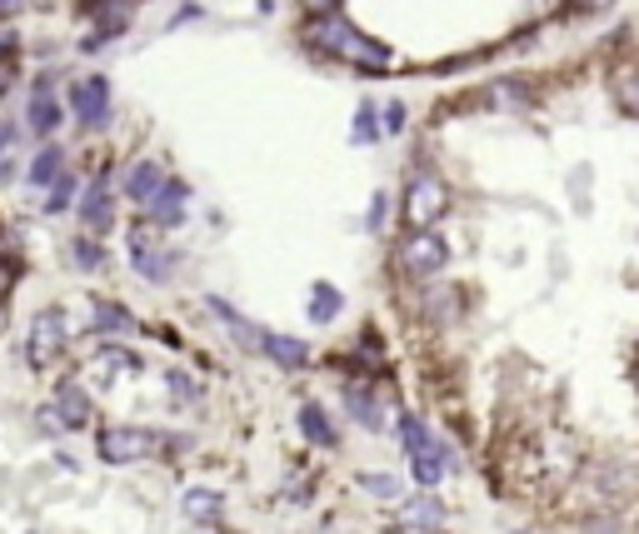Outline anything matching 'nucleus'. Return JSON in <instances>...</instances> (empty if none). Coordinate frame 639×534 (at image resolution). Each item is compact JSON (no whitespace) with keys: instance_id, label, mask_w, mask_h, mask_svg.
<instances>
[{"instance_id":"f257e3e1","label":"nucleus","mask_w":639,"mask_h":534,"mask_svg":"<svg viewBox=\"0 0 639 534\" xmlns=\"http://www.w3.org/2000/svg\"><path fill=\"white\" fill-rule=\"evenodd\" d=\"M315 50H325V55H335V60H345V65H355V70H385L390 65V50L380 45V40H370V35H360L345 15H335V10H325V15H315V20H305V30H300Z\"/></svg>"},{"instance_id":"f03ea898","label":"nucleus","mask_w":639,"mask_h":534,"mask_svg":"<svg viewBox=\"0 0 639 534\" xmlns=\"http://www.w3.org/2000/svg\"><path fill=\"white\" fill-rule=\"evenodd\" d=\"M65 315L60 310H40L35 320H30V335H25V360H30V370H55L60 365V355H65Z\"/></svg>"},{"instance_id":"7ed1b4c3","label":"nucleus","mask_w":639,"mask_h":534,"mask_svg":"<svg viewBox=\"0 0 639 534\" xmlns=\"http://www.w3.org/2000/svg\"><path fill=\"white\" fill-rule=\"evenodd\" d=\"M445 210H450V185H445L440 175H415V180L405 185V220H410L415 230H430Z\"/></svg>"},{"instance_id":"20e7f679","label":"nucleus","mask_w":639,"mask_h":534,"mask_svg":"<svg viewBox=\"0 0 639 534\" xmlns=\"http://www.w3.org/2000/svg\"><path fill=\"white\" fill-rule=\"evenodd\" d=\"M150 440H155V435H145V430L105 425V430H100V440H95V450H100V460H105V465H130V460H140V455L150 450Z\"/></svg>"},{"instance_id":"39448f33","label":"nucleus","mask_w":639,"mask_h":534,"mask_svg":"<svg viewBox=\"0 0 639 534\" xmlns=\"http://www.w3.org/2000/svg\"><path fill=\"white\" fill-rule=\"evenodd\" d=\"M445 260H450V250L435 230H415L405 240V270L410 275H435V270H445Z\"/></svg>"},{"instance_id":"423d86ee","label":"nucleus","mask_w":639,"mask_h":534,"mask_svg":"<svg viewBox=\"0 0 639 534\" xmlns=\"http://www.w3.org/2000/svg\"><path fill=\"white\" fill-rule=\"evenodd\" d=\"M70 105H75V115L95 130V125H105V115H110V85H105V80H80V85L70 90Z\"/></svg>"},{"instance_id":"0eeeda50","label":"nucleus","mask_w":639,"mask_h":534,"mask_svg":"<svg viewBox=\"0 0 639 534\" xmlns=\"http://www.w3.org/2000/svg\"><path fill=\"white\" fill-rule=\"evenodd\" d=\"M25 120H30V130H35V135H55V130H60V100H55L50 80H40V85L30 90Z\"/></svg>"},{"instance_id":"6e6552de","label":"nucleus","mask_w":639,"mask_h":534,"mask_svg":"<svg viewBox=\"0 0 639 534\" xmlns=\"http://www.w3.org/2000/svg\"><path fill=\"white\" fill-rule=\"evenodd\" d=\"M145 210H150V220H155V225H180V220H185V185L165 180Z\"/></svg>"},{"instance_id":"1a4fd4ad","label":"nucleus","mask_w":639,"mask_h":534,"mask_svg":"<svg viewBox=\"0 0 639 534\" xmlns=\"http://www.w3.org/2000/svg\"><path fill=\"white\" fill-rule=\"evenodd\" d=\"M160 185H165V170H160V165H150V160L130 165V175H125V195H130L135 205H150Z\"/></svg>"},{"instance_id":"9d476101","label":"nucleus","mask_w":639,"mask_h":534,"mask_svg":"<svg viewBox=\"0 0 639 534\" xmlns=\"http://www.w3.org/2000/svg\"><path fill=\"white\" fill-rule=\"evenodd\" d=\"M260 350H265L280 370H305V360H310V350H305L300 340H290V335H260Z\"/></svg>"},{"instance_id":"9b49d317","label":"nucleus","mask_w":639,"mask_h":534,"mask_svg":"<svg viewBox=\"0 0 639 534\" xmlns=\"http://www.w3.org/2000/svg\"><path fill=\"white\" fill-rule=\"evenodd\" d=\"M80 220H85L90 230H100V235L115 225V210H110V190H105V185H90V190H85V200H80Z\"/></svg>"},{"instance_id":"f8f14e48","label":"nucleus","mask_w":639,"mask_h":534,"mask_svg":"<svg viewBox=\"0 0 639 534\" xmlns=\"http://www.w3.org/2000/svg\"><path fill=\"white\" fill-rule=\"evenodd\" d=\"M90 320H95V330H110V335H130V330H140L130 310H120V305H100V300L90 305Z\"/></svg>"},{"instance_id":"ddd939ff","label":"nucleus","mask_w":639,"mask_h":534,"mask_svg":"<svg viewBox=\"0 0 639 534\" xmlns=\"http://www.w3.org/2000/svg\"><path fill=\"white\" fill-rule=\"evenodd\" d=\"M55 400H60V410H65V425H85V420H90V400H85V390H80L75 380H65Z\"/></svg>"},{"instance_id":"4468645a","label":"nucleus","mask_w":639,"mask_h":534,"mask_svg":"<svg viewBox=\"0 0 639 534\" xmlns=\"http://www.w3.org/2000/svg\"><path fill=\"white\" fill-rule=\"evenodd\" d=\"M60 175H65V155H60L55 145H45V150L35 155V165H30V180H35V185H55Z\"/></svg>"},{"instance_id":"2eb2a0df","label":"nucleus","mask_w":639,"mask_h":534,"mask_svg":"<svg viewBox=\"0 0 639 534\" xmlns=\"http://www.w3.org/2000/svg\"><path fill=\"white\" fill-rule=\"evenodd\" d=\"M300 430H305L320 450H330V445H335V430H330V420L320 415V405H300Z\"/></svg>"},{"instance_id":"dca6fc26","label":"nucleus","mask_w":639,"mask_h":534,"mask_svg":"<svg viewBox=\"0 0 639 534\" xmlns=\"http://www.w3.org/2000/svg\"><path fill=\"white\" fill-rule=\"evenodd\" d=\"M220 490H185V515L190 520H220Z\"/></svg>"},{"instance_id":"f3484780","label":"nucleus","mask_w":639,"mask_h":534,"mask_svg":"<svg viewBox=\"0 0 639 534\" xmlns=\"http://www.w3.org/2000/svg\"><path fill=\"white\" fill-rule=\"evenodd\" d=\"M130 265H135L140 275H150V280H160V275H165V260L155 255V245H145V240H140V230H135V240H130Z\"/></svg>"},{"instance_id":"a211bd4d","label":"nucleus","mask_w":639,"mask_h":534,"mask_svg":"<svg viewBox=\"0 0 639 534\" xmlns=\"http://www.w3.org/2000/svg\"><path fill=\"white\" fill-rule=\"evenodd\" d=\"M615 100H620V110H625V115H635V120H639V65L620 70V80H615Z\"/></svg>"},{"instance_id":"6ab92c4d","label":"nucleus","mask_w":639,"mask_h":534,"mask_svg":"<svg viewBox=\"0 0 639 534\" xmlns=\"http://www.w3.org/2000/svg\"><path fill=\"white\" fill-rule=\"evenodd\" d=\"M340 315V290L335 285H315V295H310V320H335Z\"/></svg>"},{"instance_id":"aec40b11","label":"nucleus","mask_w":639,"mask_h":534,"mask_svg":"<svg viewBox=\"0 0 639 534\" xmlns=\"http://www.w3.org/2000/svg\"><path fill=\"white\" fill-rule=\"evenodd\" d=\"M345 395H350V405H355V420H360L365 430H380V425H385V415L375 410V400H370V395H365L360 385H350Z\"/></svg>"},{"instance_id":"412c9836","label":"nucleus","mask_w":639,"mask_h":534,"mask_svg":"<svg viewBox=\"0 0 639 534\" xmlns=\"http://www.w3.org/2000/svg\"><path fill=\"white\" fill-rule=\"evenodd\" d=\"M405 520H410V525H440L445 510H440L435 500H415V505H405Z\"/></svg>"},{"instance_id":"4be33fe9","label":"nucleus","mask_w":639,"mask_h":534,"mask_svg":"<svg viewBox=\"0 0 639 534\" xmlns=\"http://www.w3.org/2000/svg\"><path fill=\"white\" fill-rule=\"evenodd\" d=\"M370 140H380V130H375V105H360V115H355V145H370Z\"/></svg>"},{"instance_id":"5701e85b","label":"nucleus","mask_w":639,"mask_h":534,"mask_svg":"<svg viewBox=\"0 0 639 534\" xmlns=\"http://www.w3.org/2000/svg\"><path fill=\"white\" fill-rule=\"evenodd\" d=\"M100 370H120V375H130V370H140V360L135 355H125V350H100V360H95Z\"/></svg>"},{"instance_id":"b1692460","label":"nucleus","mask_w":639,"mask_h":534,"mask_svg":"<svg viewBox=\"0 0 639 534\" xmlns=\"http://www.w3.org/2000/svg\"><path fill=\"white\" fill-rule=\"evenodd\" d=\"M70 250H75V265H80V270H95V265L105 260V250H100L95 240H75Z\"/></svg>"},{"instance_id":"393cba45","label":"nucleus","mask_w":639,"mask_h":534,"mask_svg":"<svg viewBox=\"0 0 639 534\" xmlns=\"http://www.w3.org/2000/svg\"><path fill=\"white\" fill-rule=\"evenodd\" d=\"M360 485H365L370 495H380V500H395V490H400L395 475H360Z\"/></svg>"},{"instance_id":"a878e982","label":"nucleus","mask_w":639,"mask_h":534,"mask_svg":"<svg viewBox=\"0 0 639 534\" xmlns=\"http://www.w3.org/2000/svg\"><path fill=\"white\" fill-rule=\"evenodd\" d=\"M70 200H75V180H70V175H60V180H55V190H50V210H70Z\"/></svg>"},{"instance_id":"bb28decb","label":"nucleus","mask_w":639,"mask_h":534,"mask_svg":"<svg viewBox=\"0 0 639 534\" xmlns=\"http://www.w3.org/2000/svg\"><path fill=\"white\" fill-rule=\"evenodd\" d=\"M430 445V430L420 425V420H405V455H415V450H425Z\"/></svg>"},{"instance_id":"cd10ccee","label":"nucleus","mask_w":639,"mask_h":534,"mask_svg":"<svg viewBox=\"0 0 639 534\" xmlns=\"http://www.w3.org/2000/svg\"><path fill=\"white\" fill-rule=\"evenodd\" d=\"M400 125H405V105L390 100V105H385V130H380V135H400Z\"/></svg>"},{"instance_id":"c85d7f7f","label":"nucleus","mask_w":639,"mask_h":534,"mask_svg":"<svg viewBox=\"0 0 639 534\" xmlns=\"http://www.w3.org/2000/svg\"><path fill=\"white\" fill-rule=\"evenodd\" d=\"M385 210H390V200H385V195H375V200H370V230H380V225H385Z\"/></svg>"},{"instance_id":"c756f323","label":"nucleus","mask_w":639,"mask_h":534,"mask_svg":"<svg viewBox=\"0 0 639 534\" xmlns=\"http://www.w3.org/2000/svg\"><path fill=\"white\" fill-rule=\"evenodd\" d=\"M15 275H20V265H15V260H5V255H0V300H5V285H10V280H15Z\"/></svg>"},{"instance_id":"7c9ffc66","label":"nucleus","mask_w":639,"mask_h":534,"mask_svg":"<svg viewBox=\"0 0 639 534\" xmlns=\"http://www.w3.org/2000/svg\"><path fill=\"white\" fill-rule=\"evenodd\" d=\"M170 390H175V395H195V385H190V380H180V375H170Z\"/></svg>"},{"instance_id":"2f4dec72","label":"nucleus","mask_w":639,"mask_h":534,"mask_svg":"<svg viewBox=\"0 0 639 534\" xmlns=\"http://www.w3.org/2000/svg\"><path fill=\"white\" fill-rule=\"evenodd\" d=\"M10 145H15V130H10V125H5V120H0V155H5V150H10Z\"/></svg>"},{"instance_id":"473e14b6","label":"nucleus","mask_w":639,"mask_h":534,"mask_svg":"<svg viewBox=\"0 0 639 534\" xmlns=\"http://www.w3.org/2000/svg\"><path fill=\"white\" fill-rule=\"evenodd\" d=\"M10 10H20V0H0V15H10Z\"/></svg>"},{"instance_id":"72a5a7b5","label":"nucleus","mask_w":639,"mask_h":534,"mask_svg":"<svg viewBox=\"0 0 639 534\" xmlns=\"http://www.w3.org/2000/svg\"><path fill=\"white\" fill-rule=\"evenodd\" d=\"M0 330H5V300H0Z\"/></svg>"}]
</instances>
